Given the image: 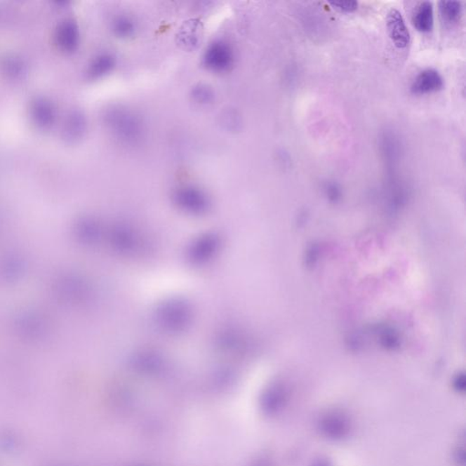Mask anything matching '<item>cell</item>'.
<instances>
[{
  "label": "cell",
  "instance_id": "30bf717a",
  "mask_svg": "<svg viewBox=\"0 0 466 466\" xmlns=\"http://www.w3.org/2000/svg\"><path fill=\"white\" fill-rule=\"evenodd\" d=\"M191 97L194 102L200 105H208L215 99V93L210 86L201 84L192 88Z\"/></svg>",
  "mask_w": 466,
  "mask_h": 466
},
{
  "label": "cell",
  "instance_id": "6da1fadb",
  "mask_svg": "<svg viewBox=\"0 0 466 466\" xmlns=\"http://www.w3.org/2000/svg\"><path fill=\"white\" fill-rule=\"evenodd\" d=\"M105 119L116 140L126 145H138L145 137L146 125L142 115L127 106H112L107 110Z\"/></svg>",
  "mask_w": 466,
  "mask_h": 466
},
{
  "label": "cell",
  "instance_id": "5b68a950",
  "mask_svg": "<svg viewBox=\"0 0 466 466\" xmlns=\"http://www.w3.org/2000/svg\"><path fill=\"white\" fill-rule=\"evenodd\" d=\"M175 199L180 206L193 211L204 210L208 205L206 194L194 186L180 187L175 192Z\"/></svg>",
  "mask_w": 466,
  "mask_h": 466
},
{
  "label": "cell",
  "instance_id": "8992f818",
  "mask_svg": "<svg viewBox=\"0 0 466 466\" xmlns=\"http://www.w3.org/2000/svg\"><path fill=\"white\" fill-rule=\"evenodd\" d=\"M412 22L420 32H430L434 27V6L430 1L420 3L413 11Z\"/></svg>",
  "mask_w": 466,
  "mask_h": 466
},
{
  "label": "cell",
  "instance_id": "ba28073f",
  "mask_svg": "<svg viewBox=\"0 0 466 466\" xmlns=\"http://www.w3.org/2000/svg\"><path fill=\"white\" fill-rule=\"evenodd\" d=\"M116 58L110 53H103L98 56L90 67V75L93 78H100L112 72L116 66Z\"/></svg>",
  "mask_w": 466,
  "mask_h": 466
},
{
  "label": "cell",
  "instance_id": "277c9868",
  "mask_svg": "<svg viewBox=\"0 0 466 466\" xmlns=\"http://www.w3.org/2000/svg\"><path fill=\"white\" fill-rule=\"evenodd\" d=\"M444 88V79L434 69H426L416 76L411 86V91L416 95H425L439 91Z\"/></svg>",
  "mask_w": 466,
  "mask_h": 466
},
{
  "label": "cell",
  "instance_id": "3957f363",
  "mask_svg": "<svg viewBox=\"0 0 466 466\" xmlns=\"http://www.w3.org/2000/svg\"><path fill=\"white\" fill-rule=\"evenodd\" d=\"M389 36L397 48H406L410 43V32L403 15L397 8H392L386 18Z\"/></svg>",
  "mask_w": 466,
  "mask_h": 466
},
{
  "label": "cell",
  "instance_id": "7c38bea8",
  "mask_svg": "<svg viewBox=\"0 0 466 466\" xmlns=\"http://www.w3.org/2000/svg\"><path fill=\"white\" fill-rule=\"evenodd\" d=\"M330 4L334 8L343 12H352L357 11L358 8V3L357 1L331 2Z\"/></svg>",
  "mask_w": 466,
  "mask_h": 466
},
{
  "label": "cell",
  "instance_id": "52a82bcc",
  "mask_svg": "<svg viewBox=\"0 0 466 466\" xmlns=\"http://www.w3.org/2000/svg\"><path fill=\"white\" fill-rule=\"evenodd\" d=\"M113 33L119 39H130L137 32V23L128 15H119L112 22Z\"/></svg>",
  "mask_w": 466,
  "mask_h": 466
},
{
  "label": "cell",
  "instance_id": "9c48e42d",
  "mask_svg": "<svg viewBox=\"0 0 466 466\" xmlns=\"http://www.w3.org/2000/svg\"><path fill=\"white\" fill-rule=\"evenodd\" d=\"M439 11L444 22L453 24L458 22L462 14V6L458 1H441Z\"/></svg>",
  "mask_w": 466,
  "mask_h": 466
},
{
  "label": "cell",
  "instance_id": "8fae6325",
  "mask_svg": "<svg viewBox=\"0 0 466 466\" xmlns=\"http://www.w3.org/2000/svg\"><path fill=\"white\" fill-rule=\"evenodd\" d=\"M79 33L74 24H67L62 29V45L67 50H72L78 44Z\"/></svg>",
  "mask_w": 466,
  "mask_h": 466
},
{
  "label": "cell",
  "instance_id": "7a4b0ae2",
  "mask_svg": "<svg viewBox=\"0 0 466 466\" xmlns=\"http://www.w3.org/2000/svg\"><path fill=\"white\" fill-rule=\"evenodd\" d=\"M235 62L234 50L228 41L216 39L208 45L202 56V63L207 69L216 73H225L232 69Z\"/></svg>",
  "mask_w": 466,
  "mask_h": 466
}]
</instances>
